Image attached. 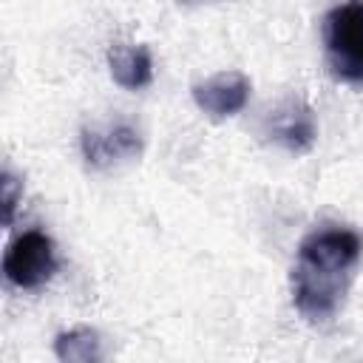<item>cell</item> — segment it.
<instances>
[{
  "mask_svg": "<svg viewBox=\"0 0 363 363\" xmlns=\"http://www.w3.org/2000/svg\"><path fill=\"white\" fill-rule=\"evenodd\" d=\"M363 258V238L349 227L312 230L292 267V303L309 323H326L340 309L354 269Z\"/></svg>",
  "mask_w": 363,
  "mask_h": 363,
  "instance_id": "6da1fadb",
  "label": "cell"
},
{
  "mask_svg": "<svg viewBox=\"0 0 363 363\" xmlns=\"http://www.w3.org/2000/svg\"><path fill=\"white\" fill-rule=\"evenodd\" d=\"M79 145L91 167H111L116 162H125L142 153L139 130L125 122H116L108 128H85L79 136Z\"/></svg>",
  "mask_w": 363,
  "mask_h": 363,
  "instance_id": "5b68a950",
  "label": "cell"
},
{
  "mask_svg": "<svg viewBox=\"0 0 363 363\" xmlns=\"http://www.w3.org/2000/svg\"><path fill=\"white\" fill-rule=\"evenodd\" d=\"M252 82L241 71H218L193 85V102L213 119L238 113L250 99Z\"/></svg>",
  "mask_w": 363,
  "mask_h": 363,
  "instance_id": "277c9868",
  "label": "cell"
},
{
  "mask_svg": "<svg viewBox=\"0 0 363 363\" xmlns=\"http://www.w3.org/2000/svg\"><path fill=\"white\" fill-rule=\"evenodd\" d=\"M54 352L60 360H68V363H91V360H102V340L94 329L77 326L57 335Z\"/></svg>",
  "mask_w": 363,
  "mask_h": 363,
  "instance_id": "ba28073f",
  "label": "cell"
},
{
  "mask_svg": "<svg viewBox=\"0 0 363 363\" xmlns=\"http://www.w3.org/2000/svg\"><path fill=\"white\" fill-rule=\"evenodd\" d=\"M0 193H3V221L9 227L14 221V207H17V199L23 196V184L6 170L3 173V182H0Z\"/></svg>",
  "mask_w": 363,
  "mask_h": 363,
  "instance_id": "9c48e42d",
  "label": "cell"
},
{
  "mask_svg": "<svg viewBox=\"0 0 363 363\" xmlns=\"http://www.w3.org/2000/svg\"><path fill=\"white\" fill-rule=\"evenodd\" d=\"M323 48L337 79H363V0H346L323 17Z\"/></svg>",
  "mask_w": 363,
  "mask_h": 363,
  "instance_id": "7a4b0ae2",
  "label": "cell"
},
{
  "mask_svg": "<svg viewBox=\"0 0 363 363\" xmlns=\"http://www.w3.org/2000/svg\"><path fill=\"white\" fill-rule=\"evenodd\" d=\"M269 133L272 139L292 150V153H306L318 136V125H315V111L301 99H286L269 119Z\"/></svg>",
  "mask_w": 363,
  "mask_h": 363,
  "instance_id": "8992f818",
  "label": "cell"
},
{
  "mask_svg": "<svg viewBox=\"0 0 363 363\" xmlns=\"http://www.w3.org/2000/svg\"><path fill=\"white\" fill-rule=\"evenodd\" d=\"M57 272L54 241L43 230L20 233L3 252V275L17 289H37Z\"/></svg>",
  "mask_w": 363,
  "mask_h": 363,
  "instance_id": "3957f363",
  "label": "cell"
},
{
  "mask_svg": "<svg viewBox=\"0 0 363 363\" xmlns=\"http://www.w3.org/2000/svg\"><path fill=\"white\" fill-rule=\"evenodd\" d=\"M108 68L116 85L139 91L153 79V60L147 45H113L108 51Z\"/></svg>",
  "mask_w": 363,
  "mask_h": 363,
  "instance_id": "52a82bcc",
  "label": "cell"
}]
</instances>
